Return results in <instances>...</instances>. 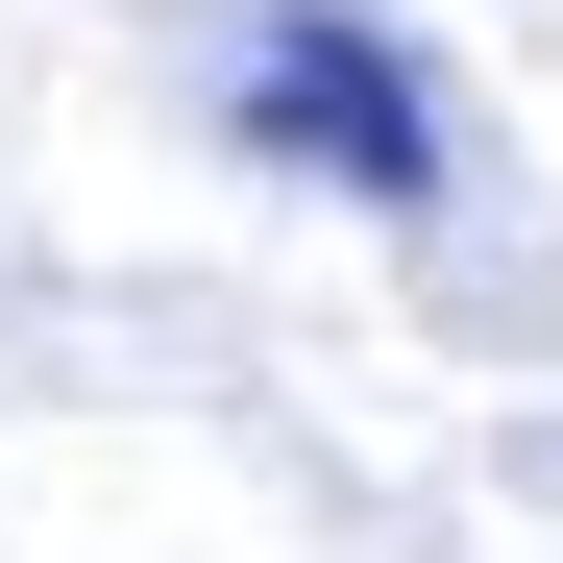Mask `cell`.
Returning <instances> with one entry per match:
<instances>
[{"mask_svg": "<svg viewBox=\"0 0 563 563\" xmlns=\"http://www.w3.org/2000/svg\"><path fill=\"white\" fill-rule=\"evenodd\" d=\"M221 123H245L269 172H319V197H367V221L441 197V74H417L393 25H343V0H269L245 74H221Z\"/></svg>", "mask_w": 563, "mask_h": 563, "instance_id": "6da1fadb", "label": "cell"}]
</instances>
